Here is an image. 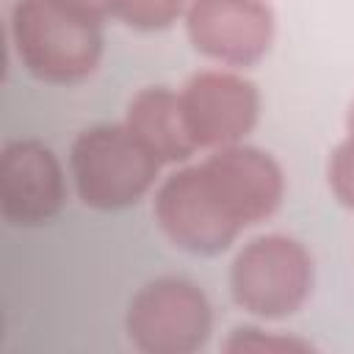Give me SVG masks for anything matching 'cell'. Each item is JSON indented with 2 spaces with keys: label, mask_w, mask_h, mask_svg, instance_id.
<instances>
[{
  "label": "cell",
  "mask_w": 354,
  "mask_h": 354,
  "mask_svg": "<svg viewBox=\"0 0 354 354\" xmlns=\"http://www.w3.org/2000/svg\"><path fill=\"white\" fill-rule=\"evenodd\" d=\"M185 127L196 149H221L241 144L260 113L257 86L235 72H196L180 91Z\"/></svg>",
  "instance_id": "8992f818"
},
{
  "label": "cell",
  "mask_w": 354,
  "mask_h": 354,
  "mask_svg": "<svg viewBox=\"0 0 354 354\" xmlns=\"http://www.w3.org/2000/svg\"><path fill=\"white\" fill-rule=\"evenodd\" d=\"M160 166V158L124 122L91 124L77 133L69 149V171L80 202L105 213L144 199Z\"/></svg>",
  "instance_id": "3957f363"
},
{
  "label": "cell",
  "mask_w": 354,
  "mask_h": 354,
  "mask_svg": "<svg viewBox=\"0 0 354 354\" xmlns=\"http://www.w3.org/2000/svg\"><path fill=\"white\" fill-rule=\"evenodd\" d=\"M50 3L80 17V19L100 22V25L108 17H116V6H119V0H50Z\"/></svg>",
  "instance_id": "4fadbf2b"
},
{
  "label": "cell",
  "mask_w": 354,
  "mask_h": 354,
  "mask_svg": "<svg viewBox=\"0 0 354 354\" xmlns=\"http://www.w3.org/2000/svg\"><path fill=\"white\" fill-rule=\"evenodd\" d=\"M130 343L144 354H191L213 332V310L199 285L160 277L141 285L124 315Z\"/></svg>",
  "instance_id": "5b68a950"
},
{
  "label": "cell",
  "mask_w": 354,
  "mask_h": 354,
  "mask_svg": "<svg viewBox=\"0 0 354 354\" xmlns=\"http://www.w3.org/2000/svg\"><path fill=\"white\" fill-rule=\"evenodd\" d=\"M346 130H348V136H354V102H351V108L346 113Z\"/></svg>",
  "instance_id": "5bb4252c"
},
{
  "label": "cell",
  "mask_w": 354,
  "mask_h": 354,
  "mask_svg": "<svg viewBox=\"0 0 354 354\" xmlns=\"http://www.w3.org/2000/svg\"><path fill=\"white\" fill-rule=\"evenodd\" d=\"M66 202L64 169L39 138L8 141L0 158V210L11 227H41Z\"/></svg>",
  "instance_id": "ba28073f"
},
{
  "label": "cell",
  "mask_w": 354,
  "mask_h": 354,
  "mask_svg": "<svg viewBox=\"0 0 354 354\" xmlns=\"http://www.w3.org/2000/svg\"><path fill=\"white\" fill-rule=\"evenodd\" d=\"M124 124L160 158V163H180L196 152L185 127L180 91L169 86H147L136 91L124 111Z\"/></svg>",
  "instance_id": "9c48e42d"
},
{
  "label": "cell",
  "mask_w": 354,
  "mask_h": 354,
  "mask_svg": "<svg viewBox=\"0 0 354 354\" xmlns=\"http://www.w3.org/2000/svg\"><path fill=\"white\" fill-rule=\"evenodd\" d=\"M8 33L25 72L50 86H72L91 77L102 58L100 22L80 19L50 0H17Z\"/></svg>",
  "instance_id": "7a4b0ae2"
},
{
  "label": "cell",
  "mask_w": 354,
  "mask_h": 354,
  "mask_svg": "<svg viewBox=\"0 0 354 354\" xmlns=\"http://www.w3.org/2000/svg\"><path fill=\"white\" fill-rule=\"evenodd\" d=\"M185 30L196 53L227 64H257L274 39V11L263 0H188Z\"/></svg>",
  "instance_id": "52a82bcc"
},
{
  "label": "cell",
  "mask_w": 354,
  "mask_h": 354,
  "mask_svg": "<svg viewBox=\"0 0 354 354\" xmlns=\"http://www.w3.org/2000/svg\"><path fill=\"white\" fill-rule=\"evenodd\" d=\"M326 177H329V188L335 199L343 207L354 210V136H346L335 147V152L329 155Z\"/></svg>",
  "instance_id": "7c38bea8"
},
{
  "label": "cell",
  "mask_w": 354,
  "mask_h": 354,
  "mask_svg": "<svg viewBox=\"0 0 354 354\" xmlns=\"http://www.w3.org/2000/svg\"><path fill=\"white\" fill-rule=\"evenodd\" d=\"M282 196L279 163L257 147L232 144L169 174L155 194V221L177 249L210 257L268 218Z\"/></svg>",
  "instance_id": "6da1fadb"
},
{
  "label": "cell",
  "mask_w": 354,
  "mask_h": 354,
  "mask_svg": "<svg viewBox=\"0 0 354 354\" xmlns=\"http://www.w3.org/2000/svg\"><path fill=\"white\" fill-rule=\"evenodd\" d=\"M227 351H310L313 346L299 337L266 332L257 326H238L224 343Z\"/></svg>",
  "instance_id": "8fae6325"
},
{
  "label": "cell",
  "mask_w": 354,
  "mask_h": 354,
  "mask_svg": "<svg viewBox=\"0 0 354 354\" xmlns=\"http://www.w3.org/2000/svg\"><path fill=\"white\" fill-rule=\"evenodd\" d=\"M185 6L188 0H119L116 17L138 30H163L183 14Z\"/></svg>",
  "instance_id": "30bf717a"
},
{
  "label": "cell",
  "mask_w": 354,
  "mask_h": 354,
  "mask_svg": "<svg viewBox=\"0 0 354 354\" xmlns=\"http://www.w3.org/2000/svg\"><path fill=\"white\" fill-rule=\"evenodd\" d=\"M230 290L241 310L279 321L304 307L313 290V257L290 235L252 238L230 266Z\"/></svg>",
  "instance_id": "277c9868"
}]
</instances>
